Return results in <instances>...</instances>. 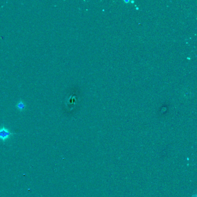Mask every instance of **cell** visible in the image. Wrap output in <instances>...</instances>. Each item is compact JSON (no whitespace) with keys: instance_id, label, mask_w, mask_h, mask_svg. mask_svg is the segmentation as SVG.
<instances>
[{"instance_id":"2","label":"cell","mask_w":197,"mask_h":197,"mask_svg":"<svg viewBox=\"0 0 197 197\" xmlns=\"http://www.w3.org/2000/svg\"><path fill=\"white\" fill-rule=\"evenodd\" d=\"M16 108L22 112V111H23L25 109V108H26V105H25V102L24 101H20L18 102L17 105H16Z\"/></svg>"},{"instance_id":"1","label":"cell","mask_w":197,"mask_h":197,"mask_svg":"<svg viewBox=\"0 0 197 197\" xmlns=\"http://www.w3.org/2000/svg\"><path fill=\"white\" fill-rule=\"evenodd\" d=\"M15 134L16 133L10 131L4 125H2L0 127V140L2 142H5L8 140L9 139L12 135Z\"/></svg>"}]
</instances>
